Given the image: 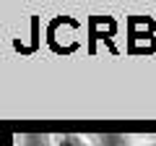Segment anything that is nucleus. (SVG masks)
Returning <instances> with one entry per match:
<instances>
[{"mask_svg":"<svg viewBox=\"0 0 156 146\" xmlns=\"http://www.w3.org/2000/svg\"><path fill=\"white\" fill-rule=\"evenodd\" d=\"M128 144H133V146H156V136H146V133L128 136Z\"/></svg>","mask_w":156,"mask_h":146,"instance_id":"2","label":"nucleus"},{"mask_svg":"<svg viewBox=\"0 0 156 146\" xmlns=\"http://www.w3.org/2000/svg\"><path fill=\"white\" fill-rule=\"evenodd\" d=\"M130 146H133V144H130Z\"/></svg>","mask_w":156,"mask_h":146,"instance_id":"4","label":"nucleus"},{"mask_svg":"<svg viewBox=\"0 0 156 146\" xmlns=\"http://www.w3.org/2000/svg\"><path fill=\"white\" fill-rule=\"evenodd\" d=\"M47 146H99V138L91 133H50Z\"/></svg>","mask_w":156,"mask_h":146,"instance_id":"1","label":"nucleus"},{"mask_svg":"<svg viewBox=\"0 0 156 146\" xmlns=\"http://www.w3.org/2000/svg\"><path fill=\"white\" fill-rule=\"evenodd\" d=\"M23 141H26V138H23V133H16V136H13V146H23Z\"/></svg>","mask_w":156,"mask_h":146,"instance_id":"3","label":"nucleus"}]
</instances>
